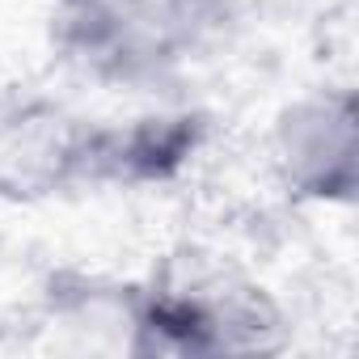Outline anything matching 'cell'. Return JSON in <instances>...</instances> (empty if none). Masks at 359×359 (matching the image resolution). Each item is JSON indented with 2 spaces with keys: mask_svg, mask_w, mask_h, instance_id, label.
Instances as JSON below:
<instances>
[{
  "mask_svg": "<svg viewBox=\"0 0 359 359\" xmlns=\"http://www.w3.org/2000/svg\"><path fill=\"white\" fill-rule=\"evenodd\" d=\"M51 55L102 85L156 93L191 76L241 26V0H47Z\"/></svg>",
  "mask_w": 359,
  "mask_h": 359,
  "instance_id": "7a4b0ae2",
  "label": "cell"
},
{
  "mask_svg": "<svg viewBox=\"0 0 359 359\" xmlns=\"http://www.w3.org/2000/svg\"><path fill=\"white\" fill-rule=\"evenodd\" d=\"M271 173L304 208H351L359 191V102L351 85L292 97L271 127Z\"/></svg>",
  "mask_w": 359,
  "mask_h": 359,
  "instance_id": "3957f363",
  "label": "cell"
},
{
  "mask_svg": "<svg viewBox=\"0 0 359 359\" xmlns=\"http://www.w3.org/2000/svg\"><path fill=\"white\" fill-rule=\"evenodd\" d=\"M287 342V309L237 258L182 245L123 287V351L156 359L271 355Z\"/></svg>",
  "mask_w": 359,
  "mask_h": 359,
  "instance_id": "6da1fadb",
  "label": "cell"
},
{
  "mask_svg": "<svg viewBox=\"0 0 359 359\" xmlns=\"http://www.w3.org/2000/svg\"><path fill=\"white\" fill-rule=\"evenodd\" d=\"M97 118L51 97H26L0 110V199L47 203L93 191Z\"/></svg>",
  "mask_w": 359,
  "mask_h": 359,
  "instance_id": "277c9868",
  "label": "cell"
},
{
  "mask_svg": "<svg viewBox=\"0 0 359 359\" xmlns=\"http://www.w3.org/2000/svg\"><path fill=\"white\" fill-rule=\"evenodd\" d=\"M212 114L161 106L131 118H97L93 191H156L173 187L208 148Z\"/></svg>",
  "mask_w": 359,
  "mask_h": 359,
  "instance_id": "5b68a950",
  "label": "cell"
}]
</instances>
